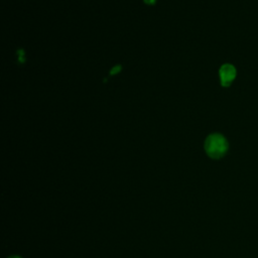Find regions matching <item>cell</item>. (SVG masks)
<instances>
[{"instance_id": "cell-5", "label": "cell", "mask_w": 258, "mask_h": 258, "mask_svg": "<svg viewBox=\"0 0 258 258\" xmlns=\"http://www.w3.org/2000/svg\"><path fill=\"white\" fill-rule=\"evenodd\" d=\"M7 258H22V257L19 256V255H11V256H9Z\"/></svg>"}, {"instance_id": "cell-4", "label": "cell", "mask_w": 258, "mask_h": 258, "mask_svg": "<svg viewBox=\"0 0 258 258\" xmlns=\"http://www.w3.org/2000/svg\"><path fill=\"white\" fill-rule=\"evenodd\" d=\"M144 2H145L146 4L151 5V4H154V3L156 2V0H144Z\"/></svg>"}, {"instance_id": "cell-3", "label": "cell", "mask_w": 258, "mask_h": 258, "mask_svg": "<svg viewBox=\"0 0 258 258\" xmlns=\"http://www.w3.org/2000/svg\"><path fill=\"white\" fill-rule=\"evenodd\" d=\"M122 67L121 66H115L114 68H112V70L110 71V75H115L117 73H119L121 71Z\"/></svg>"}, {"instance_id": "cell-2", "label": "cell", "mask_w": 258, "mask_h": 258, "mask_svg": "<svg viewBox=\"0 0 258 258\" xmlns=\"http://www.w3.org/2000/svg\"><path fill=\"white\" fill-rule=\"evenodd\" d=\"M237 76L236 68L231 63H224L219 70V77L222 87H230Z\"/></svg>"}, {"instance_id": "cell-1", "label": "cell", "mask_w": 258, "mask_h": 258, "mask_svg": "<svg viewBox=\"0 0 258 258\" xmlns=\"http://www.w3.org/2000/svg\"><path fill=\"white\" fill-rule=\"evenodd\" d=\"M229 149V143L221 133H212L205 140V151L209 157L220 159L226 155Z\"/></svg>"}]
</instances>
